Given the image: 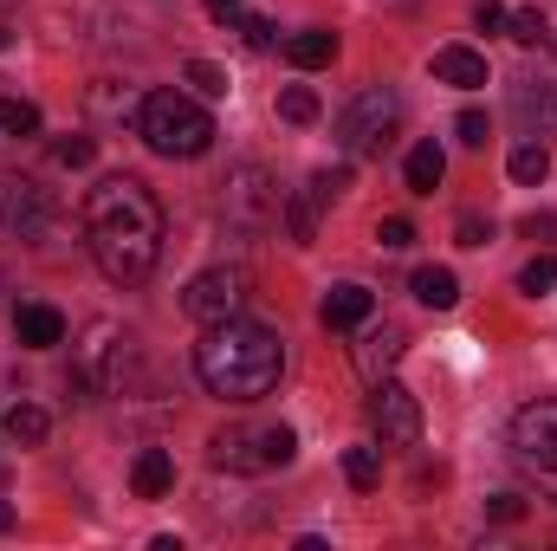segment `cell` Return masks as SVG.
<instances>
[{"label":"cell","mask_w":557,"mask_h":551,"mask_svg":"<svg viewBox=\"0 0 557 551\" xmlns=\"http://www.w3.org/2000/svg\"><path fill=\"white\" fill-rule=\"evenodd\" d=\"M292 454H298V434L285 421H234L208 441V461L227 474H273Z\"/></svg>","instance_id":"cell-4"},{"label":"cell","mask_w":557,"mask_h":551,"mask_svg":"<svg viewBox=\"0 0 557 551\" xmlns=\"http://www.w3.org/2000/svg\"><path fill=\"white\" fill-rule=\"evenodd\" d=\"M409 285H416V298L428 311H454V305H460V279L447 273V267H421Z\"/></svg>","instance_id":"cell-19"},{"label":"cell","mask_w":557,"mask_h":551,"mask_svg":"<svg viewBox=\"0 0 557 551\" xmlns=\"http://www.w3.org/2000/svg\"><path fill=\"white\" fill-rule=\"evenodd\" d=\"M85 247L111 285H143L162 260V201L137 175H104L85 195Z\"/></svg>","instance_id":"cell-1"},{"label":"cell","mask_w":557,"mask_h":551,"mask_svg":"<svg viewBox=\"0 0 557 551\" xmlns=\"http://www.w3.org/2000/svg\"><path fill=\"white\" fill-rule=\"evenodd\" d=\"M188 85H195L201 98H227V72L208 65V59H188Z\"/></svg>","instance_id":"cell-27"},{"label":"cell","mask_w":557,"mask_h":551,"mask_svg":"<svg viewBox=\"0 0 557 551\" xmlns=\"http://www.w3.org/2000/svg\"><path fill=\"white\" fill-rule=\"evenodd\" d=\"M434 78L473 91V85H486V59H480L473 46H441V52H434Z\"/></svg>","instance_id":"cell-16"},{"label":"cell","mask_w":557,"mask_h":551,"mask_svg":"<svg viewBox=\"0 0 557 551\" xmlns=\"http://www.w3.org/2000/svg\"><path fill=\"white\" fill-rule=\"evenodd\" d=\"M506 33H512L519 46H539V39H545V13H539V7H519V13L506 20Z\"/></svg>","instance_id":"cell-28"},{"label":"cell","mask_w":557,"mask_h":551,"mask_svg":"<svg viewBox=\"0 0 557 551\" xmlns=\"http://www.w3.org/2000/svg\"><path fill=\"white\" fill-rule=\"evenodd\" d=\"M285 59H292L298 72H324V65L337 59V33H331V26H305V33L285 39Z\"/></svg>","instance_id":"cell-15"},{"label":"cell","mask_w":557,"mask_h":551,"mask_svg":"<svg viewBox=\"0 0 557 551\" xmlns=\"http://www.w3.org/2000/svg\"><path fill=\"white\" fill-rule=\"evenodd\" d=\"M396 131H403V98H396L389 85L357 91V98L344 105V118H337V143H344V156H383Z\"/></svg>","instance_id":"cell-5"},{"label":"cell","mask_w":557,"mask_h":551,"mask_svg":"<svg viewBox=\"0 0 557 551\" xmlns=\"http://www.w3.org/2000/svg\"><path fill=\"white\" fill-rule=\"evenodd\" d=\"M473 26H480V33H506V7H499V0H480V7H473Z\"/></svg>","instance_id":"cell-35"},{"label":"cell","mask_w":557,"mask_h":551,"mask_svg":"<svg viewBox=\"0 0 557 551\" xmlns=\"http://www.w3.org/2000/svg\"><path fill=\"white\" fill-rule=\"evenodd\" d=\"M370 311H376V292H370V285H331L318 318H324L331 331H357V325H370Z\"/></svg>","instance_id":"cell-13"},{"label":"cell","mask_w":557,"mask_h":551,"mask_svg":"<svg viewBox=\"0 0 557 551\" xmlns=\"http://www.w3.org/2000/svg\"><path fill=\"white\" fill-rule=\"evenodd\" d=\"M545 175H552V149H545L539 137H532V143H519V149H512V182H525V188H539Z\"/></svg>","instance_id":"cell-23"},{"label":"cell","mask_w":557,"mask_h":551,"mask_svg":"<svg viewBox=\"0 0 557 551\" xmlns=\"http://www.w3.org/2000/svg\"><path fill=\"white\" fill-rule=\"evenodd\" d=\"M454 241H460V247H486V241H493V221H486V215H460Z\"/></svg>","instance_id":"cell-34"},{"label":"cell","mask_w":557,"mask_h":551,"mask_svg":"<svg viewBox=\"0 0 557 551\" xmlns=\"http://www.w3.org/2000/svg\"><path fill=\"white\" fill-rule=\"evenodd\" d=\"M486 513H493V519H506V526H512V519H519V513H525V500H519V493H493V500H486Z\"/></svg>","instance_id":"cell-36"},{"label":"cell","mask_w":557,"mask_h":551,"mask_svg":"<svg viewBox=\"0 0 557 551\" xmlns=\"http://www.w3.org/2000/svg\"><path fill=\"white\" fill-rule=\"evenodd\" d=\"M318 111H324V105H318L311 85H285V91H278V118H285V124H318Z\"/></svg>","instance_id":"cell-25"},{"label":"cell","mask_w":557,"mask_h":551,"mask_svg":"<svg viewBox=\"0 0 557 551\" xmlns=\"http://www.w3.org/2000/svg\"><path fill=\"white\" fill-rule=\"evenodd\" d=\"M376 241H383L389 254H403V247H416V221H409V215H389V221H376Z\"/></svg>","instance_id":"cell-29"},{"label":"cell","mask_w":557,"mask_h":551,"mask_svg":"<svg viewBox=\"0 0 557 551\" xmlns=\"http://www.w3.org/2000/svg\"><path fill=\"white\" fill-rule=\"evenodd\" d=\"M227 195H221V208H227V221L234 228H247V234H260V228H273L278 208H285V195H278V182L260 169V162H234L227 169V182H221Z\"/></svg>","instance_id":"cell-7"},{"label":"cell","mask_w":557,"mask_h":551,"mask_svg":"<svg viewBox=\"0 0 557 551\" xmlns=\"http://www.w3.org/2000/svg\"><path fill=\"white\" fill-rule=\"evenodd\" d=\"M370 428H376V441L383 448H416L421 441V403L403 390V383H376V396H370Z\"/></svg>","instance_id":"cell-10"},{"label":"cell","mask_w":557,"mask_h":551,"mask_svg":"<svg viewBox=\"0 0 557 551\" xmlns=\"http://www.w3.org/2000/svg\"><path fill=\"white\" fill-rule=\"evenodd\" d=\"M0 7H20V0H0Z\"/></svg>","instance_id":"cell-40"},{"label":"cell","mask_w":557,"mask_h":551,"mask_svg":"<svg viewBox=\"0 0 557 551\" xmlns=\"http://www.w3.org/2000/svg\"><path fill=\"white\" fill-rule=\"evenodd\" d=\"M240 305H247V267H208V273L188 279V292H182V311L195 325L240 318Z\"/></svg>","instance_id":"cell-9"},{"label":"cell","mask_w":557,"mask_h":551,"mask_svg":"<svg viewBox=\"0 0 557 551\" xmlns=\"http://www.w3.org/2000/svg\"><path fill=\"white\" fill-rule=\"evenodd\" d=\"M512 118L525 137H552L557 131V85H512Z\"/></svg>","instance_id":"cell-12"},{"label":"cell","mask_w":557,"mask_h":551,"mask_svg":"<svg viewBox=\"0 0 557 551\" xmlns=\"http://www.w3.org/2000/svg\"><path fill=\"white\" fill-rule=\"evenodd\" d=\"M208 13L227 26V20H240V13H247V0H208Z\"/></svg>","instance_id":"cell-38"},{"label":"cell","mask_w":557,"mask_h":551,"mask_svg":"<svg viewBox=\"0 0 557 551\" xmlns=\"http://www.w3.org/2000/svg\"><path fill=\"white\" fill-rule=\"evenodd\" d=\"M13 338H20L26 351H52V344H65V318H59L52 305H20V311H13Z\"/></svg>","instance_id":"cell-14"},{"label":"cell","mask_w":557,"mask_h":551,"mask_svg":"<svg viewBox=\"0 0 557 551\" xmlns=\"http://www.w3.org/2000/svg\"><path fill=\"white\" fill-rule=\"evenodd\" d=\"M39 131V111L26 98H0V137H33Z\"/></svg>","instance_id":"cell-26"},{"label":"cell","mask_w":557,"mask_h":551,"mask_svg":"<svg viewBox=\"0 0 557 551\" xmlns=\"http://www.w3.org/2000/svg\"><path fill=\"white\" fill-rule=\"evenodd\" d=\"M403 175H409V188H416V195H434V188H441V175H447V156H441L434 143H416Z\"/></svg>","instance_id":"cell-20"},{"label":"cell","mask_w":557,"mask_h":551,"mask_svg":"<svg viewBox=\"0 0 557 551\" xmlns=\"http://www.w3.org/2000/svg\"><path fill=\"white\" fill-rule=\"evenodd\" d=\"M344 480H350L357 493L383 487V448H344Z\"/></svg>","instance_id":"cell-21"},{"label":"cell","mask_w":557,"mask_h":551,"mask_svg":"<svg viewBox=\"0 0 557 551\" xmlns=\"http://www.w3.org/2000/svg\"><path fill=\"white\" fill-rule=\"evenodd\" d=\"M403 351H409V331H403V325H389V318H383V325H370V331L357 338V377L376 390V383L403 364Z\"/></svg>","instance_id":"cell-11"},{"label":"cell","mask_w":557,"mask_h":551,"mask_svg":"<svg viewBox=\"0 0 557 551\" xmlns=\"http://www.w3.org/2000/svg\"><path fill=\"white\" fill-rule=\"evenodd\" d=\"M131 487H137V500H162V493L175 487V461H169L162 448H143L137 467H131Z\"/></svg>","instance_id":"cell-17"},{"label":"cell","mask_w":557,"mask_h":551,"mask_svg":"<svg viewBox=\"0 0 557 551\" xmlns=\"http://www.w3.org/2000/svg\"><path fill=\"white\" fill-rule=\"evenodd\" d=\"M344 188H350V169H318V175H311V195H318V208H331Z\"/></svg>","instance_id":"cell-31"},{"label":"cell","mask_w":557,"mask_h":551,"mask_svg":"<svg viewBox=\"0 0 557 551\" xmlns=\"http://www.w3.org/2000/svg\"><path fill=\"white\" fill-rule=\"evenodd\" d=\"M525 234H532V241H552V234H557V215H525Z\"/></svg>","instance_id":"cell-37"},{"label":"cell","mask_w":557,"mask_h":551,"mask_svg":"<svg viewBox=\"0 0 557 551\" xmlns=\"http://www.w3.org/2000/svg\"><path fill=\"white\" fill-rule=\"evenodd\" d=\"M285 370V351L267 325H247V318H221L208 325V338L195 344V377L208 383V396L221 403H260Z\"/></svg>","instance_id":"cell-2"},{"label":"cell","mask_w":557,"mask_h":551,"mask_svg":"<svg viewBox=\"0 0 557 551\" xmlns=\"http://www.w3.org/2000/svg\"><path fill=\"white\" fill-rule=\"evenodd\" d=\"M519 292H525V298H545V292H557V254H532V260L519 267Z\"/></svg>","instance_id":"cell-24"},{"label":"cell","mask_w":557,"mask_h":551,"mask_svg":"<svg viewBox=\"0 0 557 551\" xmlns=\"http://www.w3.org/2000/svg\"><path fill=\"white\" fill-rule=\"evenodd\" d=\"M52 215H59V201H52L46 182H33V175H0V228H7L13 241H39V234L52 228Z\"/></svg>","instance_id":"cell-8"},{"label":"cell","mask_w":557,"mask_h":551,"mask_svg":"<svg viewBox=\"0 0 557 551\" xmlns=\"http://www.w3.org/2000/svg\"><path fill=\"white\" fill-rule=\"evenodd\" d=\"M512 461L557 493V396H539L512 415Z\"/></svg>","instance_id":"cell-6"},{"label":"cell","mask_w":557,"mask_h":551,"mask_svg":"<svg viewBox=\"0 0 557 551\" xmlns=\"http://www.w3.org/2000/svg\"><path fill=\"white\" fill-rule=\"evenodd\" d=\"M278 215H285V234H292L298 247L318 234V195H311V188H305V195H285V208H278Z\"/></svg>","instance_id":"cell-22"},{"label":"cell","mask_w":557,"mask_h":551,"mask_svg":"<svg viewBox=\"0 0 557 551\" xmlns=\"http://www.w3.org/2000/svg\"><path fill=\"white\" fill-rule=\"evenodd\" d=\"M137 137L156 156H169V162H195L214 143V118L195 98H182V91H149L137 105Z\"/></svg>","instance_id":"cell-3"},{"label":"cell","mask_w":557,"mask_h":551,"mask_svg":"<svg viewBox=\"0 0 557 551\" xmlns=\"http://www.w3.org/2000/svg\"><path fill=\"white\" fill-rule=\"evenodd\" d=\"M454 137L467 143V149H486V137H493L486 111H460V118H454Z\"/></svg>","instance_id":"cell-30"},{"label":"cell","mask_w":557,"mask_h":551,"mask_svg":"<svg viewBox=\"0 0 557 551\" xmlns=\"http://www.w3.org/2000/svg\"><path fill=\"white\" fill-rule=\"evenodd\" d=\"M0 428H7V441H13V448H39V441L52 434V415L39 409V403H13Z\"/></svg>","instance_id":"cell-18"},{"label":"cell","mask_w":557,"mask_h":551,"mask_svg":"<svg viewBox=\"0 0 557 551\" xmlns=\"http://www.w3.org/2000/svg\"><path fill=\"white\" fill-rule=\"evenodd\" d=\"M7 526H13V506H0V532H7Z\"/></svg>","instance_id":"cell-39"},{"label":"cell","mask_w":557,"mask_h":551,"mask_svg":"<svg viewBox=\"0 0 557 551\" xmlns=\"http://www.w3.org/2000/svg\"><path fill=\"white\" fill-rule=\"evenodd\" d=\"M234 26H240V39H247L253 52H267V46H273V20H267V13H240Z\"/></svg>","instance_id":"cell-33"},{"label":"cell","mask_w":557,"mask_h":551,"mask_svg":"<svg viewBox=\"0 0 557 551\" xmlns=\"http://www.w3.org/2000/svg\"><path fill=\"white\" fill-rule=\"evenodd\" d=\"M52 156H59L65 169H85V162L98 156V143H91V137H59V143H52Z\"/></svg>","instance_id":"cell-32"}]
</instances>
